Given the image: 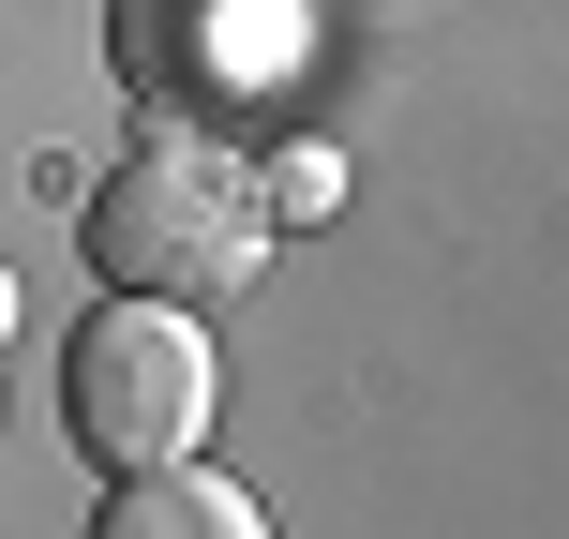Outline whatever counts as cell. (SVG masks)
<instances>
[{"label": "cell", "mask_w": 569, "mask_h": 539, "mask_svg": "<svg viewBox=\"0 0 569 539\" xmlns=\"http://www.w3.org/2000/svg\"><path fill=\"white\" fill-rule=\"evenodd\" d=\"M270 256V196L240 150H136V166L90 196V270H106V300H226L240 270Z\"/></svg>", "instance_id": "obj_1"}, {"label": "cell", "mask_w": 569, "mask_h": 539, "mask_svg": "<svg viewBox=\"0 0 569 539\" xmlns=\"http://www.w3.org/2000/svg\"><path fill=\"white\" fill-rule=\"evenodd\" d=\"M60 405H76V450L106 480H150V465H196L210 435V345L180 300H106L76 345H60Z\"/></svg>", "instance_id": "obj_2"}, {"label": "cell", "mask_w": 569, "mask_h": 539, "mask_svg": "<svg viewBox=\"0 0 569 539\" xmlns=\"http://www.w3.org/2000/svg\"><path fill=\"white\" fill-rule=\"evenodd\" d=\"M120 76L166 120H240L284 76V0H120Z\"/></svg>", "instance_id": "obj_3"}, {"label": "cell", "mask_w": 569, "mask_h": 539, "mask_svg": "<svg viewBox=\"0 0 569 539\" xmlns=\"http://www.w3.org/2000/svg\"><path fill=\"white\" fill-rule=\"evenodd\" d=\"M90 539H270V510H256L240 480H210V465H150V480L106 495Z\"/></svg>", "instance_id": "obj_4"}, {"label": "cell", "mask_w": 569, "mask_h": 539, "mask_svg": "<svg viewBox=\"0 0 569 539\" xmlns=\"http://www.w3.org/2000/svg\"><path fill=\"white\" fill-rule=\"evenodd\" d=\"M256 196H270V210H330V150H284V166L256 180Z\"/></svg>", "instance_id": "obj_5"}, {"label": "cell", "mask_w": 569, "mask_h": 539, "mask_svg": "<svg viewBox=\"0 0 569 539\" xmlns=\"http://www.w3.org/2000/svg\"><path fill=\"white\" fill-rule=\"evenodd\" d=\"M0 330H16V270H0Z\"/></svg>", "instance_id": "obj_6"}]
</instances>
